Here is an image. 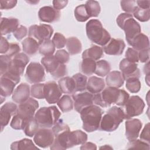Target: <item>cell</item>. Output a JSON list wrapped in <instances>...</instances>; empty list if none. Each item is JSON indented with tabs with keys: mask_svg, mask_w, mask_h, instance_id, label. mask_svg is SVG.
<instances>
[{
	"mask_svg": "<svg viewBox=\"0 0 150 150\" xmlns=\"http://www.w3.org/2000/svg\"><path fill=\"white\" fill-rule=\"evenodd\" d=\"M105 87V82L101 78L96 76L90 77L87 83L86 89L89 93L96 94L101 92Z\"/></svg>",
	"mask_w": 150,
	"mask_h": 150,
	"instance_id": "cell-25",
	"label": "cell"
},
{
	"mask_svg": "<svg viewBox=\"0 0 150 150\" xmlns=\"http://www.w3.org/2000/svg\"><path fill=\"white\" fill-rule=\"evenodd\" d=\"M130 46L133 47V49L137 51L146 49L149 48V41L148 37L140 33L132 40Z\"/></svg>",
	"mask_w": 150,
	"mask_h": 150,
	"instance_id": "cell-28",
	"label": "cell"
},
{
	"mask_svg": "<svg viewBox=\"0 0 150 150\" xmlns=\"http://www.w3.org/2000/svg\"><path fill=\"white\" fill-rule=\"evenodd\" d=\"M125 59L130 62L138 63L139 61L138 52L133 48H128L125 52Z\"/></svg>",
	"mask_w": 150,
	"mask_h": 150,
	"instance_id": "cell-51",
	"label": "cell"
},
{
	"mask_svg": "<svg viewBox=\"0 0 150 150\" xmlns=\"http://www.w3.org/2000/svg\"><path fill=\"white\" fill-rule=\"evenodd\" d=\"M44 94L45 98L49 104H55L60 99L62 92L59 85L55 81H51L45 84Z\"/></svg>",
	"mask_w": 150,
	"mask_h": 150,
	"instance_id": "cell-15",
	"label": "cell"
},
{
	"mask_svg": "<svg viewBox=\"0 0 150 150\" xmlns=\"http://www.w3.org/2000/svg\"><path fill=\"white\" fill-rule=\"evenodd\" d=\"M103 56V49L97 45H92L90 48L85 50L82 53V59H90L98 60Z\"/></svg>",
	"mask_w": 150,
	"mask_h": 150,
	"instance_id": "cell-30",
	"label": "cell"
},
{
	"mask_svg": "<svg viewBox=\"0 0 150 150\" xmlns=\"http://www.w3.org/2000/svg\"><path fill=\"white\" fill-rule=\"evenodd\" d=\"M41 63L47 73L54 72L59 66V62L56 59L54 55L45 56L41 59Z\"/></svg>",
	"mask_w": 150,
	"mask_h": 150,
	"instance_id": "cell-31",
	"label": "cell"
},
{
	"mask_svg": "<svg viewBox=\"0 0 150 150\" xmlns=\"http://www.w3.org/2000/svg\"><path fill=\"white\" fill-rule=\"evenodd\" d=\"M85 6L90 17H97L101 11V8L98 2L90 0L86 2Z\"/></svg>",
	"mask_w": 150,
	"mask_h": 150,
	"instance_id": "cell-39",
	"label": "cell"
},
{
	"mask_svg": "<svg viewBox=\"0 0 150 150\" xmlns=\"http://www.w3.org/2000/svg\"><path fill=\"white\" fill-rule=\"evenodd\" d=\"M133 15L140 22H147L150 18L149 9H142L137 6V9L133 13Z\"/></svg>",
	"mask_w": 150,
	"mask_h": 150,
	"instance_id": "cell-43",
	"label": "cell"
},
{
	"mask_svg": "<svg viewBox=\"0 0 150 150\" xmlns=\"http://www.w3.org/2000/svg\"><path fill=\"white\" fill-rule=\"evenodd\" d=\"M44 87H45V84L36 83V84H33L30 88L31 96L33 97L38 98V99L45 98Z\"/></svg>",
	"mask_w": 150,
	"mask_h": 150,
	"instance_id": "cell-44",
	"label": "cell"
},
{
	"mask_svg": "<svg viewBox=\"0 0 150 150\" xmlns=\"http://www.w3.org/2000/svg\"><path fill=\"white\" fill-rule=\"evenodd\" d=\"M23 51L29 56L35 54L39 49V43L33 38L28 37L22 42Z\"/></svg>",
	"mask_w": 150,
	"mask_h": 150,
	"instance_id": "cell-27",
	"label": "cell"
},
{
	"mask_svg": "<svg viewBox=\"0 0 150 150\" xmlns=\"http://www.w3.org/2000/svg\"><path fill=\"white\" fill-rule=\"evenodd\" d=\"M52 42L54 44L55 47L57 49H61L65 46L66 44V39L62 33L56 32L54 33L53 37Z\"/></svg>",
	"mask_w": 150,
	"mask_h": 150,
	"instance_id": "cell-48",
	"label": "cell"
},
{
	"mask_svg": "<svg viewBox=\"0 0 150 150\" xmlns=\"http://www.w3.org/2000/svg\"><path fill=\"white\" fill-rule=\"evenodd\" d=\"M21 51L20 46L18 44L15 43H11L9 45V48L7 53L5 54V55H7L8 56L12 58V57H14L17 54L19 53V52Z\"/></svg>",
	"mask_w": 150,
	"mask_h": 150,
	"instance_id": "cell-54",
	"label": "cell"
},
{
	"mask_svg": "<svg viewBox=\"0 0 150 150\" xmlns=\"http://www.w3.org/2000/svg\"><path fill=\"white\" fill-rule=\"evenodd\" d=\"M140 139L145 142L147 144H149L150 139H149V123H147L144 129H142L140 134Z\"/></svg>",
	"mask_w": 150,
	"mask_h": 150,
	"instance_id": "cell-55",
	"label": "cell"
},
{
	"mask_svg": "<svg viewBox=\"0 0 150 150\" xmlns=\"http://www.w3.org/2000/svg\"><path fill=\"white\" fill-rule=\"evenodd\" d=\"M125 47V44L122 39L111 38L103 49L107 54L119 56L122 54Z\"/></svg>",
	"mask_w": 150,
	"mask_h": 150,
	"instance_id": "cell-21",
	"label": "cell"
},
{
	"mask_svg": "<svg viewBox=\"0 0 150 150\" xmlns=\"http://www.w3.org/2000/svg\"><path fill=\"white\" fill-rule=\"evenodd\" d=\"M11 149L12 150L23 149H39L36 146L31 139L23 138L21 140L13 142L11 145Z\"/></svg>",
	"mask_w": 150,
	"mask_h": 150,
	"instance_id": "cell-33",
	"label": "cell"
},
{
	"mask_svg": "<svg viewBox=\"0 0 150 150\" xmlns=\"http://www.w3.org/2000/svg\"><path fill=\"white\" fill-rule=\"evenodd\" d=\"M54 139V135L52 129L42 128L39 129L33 137V141L38 146L46 148L52 145Z\"/></svg>",
	"mask_w": 150,
	"mask_h": 150,
	"instance_id": "cell-13",
	"label": "cell"
},
{
	"mask_svg": "<svg viewBox=\"0 0 150 150\" xmlns=\"http://www.w3.org/2000/svg\"><path fill=\"white\" fill-rule=\"evenodd\" d=\"M129 98V94L124 90L108 86L101 92L94 94L93 103L104 108L109 107L112 104L124 106Z\"/></svg>",
	"mask_w": 150,
	"mask_h": 150,
	"instance_id": "cell-1",
	"label": "cell"
},
{
	"mask_svg": "<svg viewBox=\"0 0 150 150\" xmlns=\"http://www.w3.org/2000/svg\"><path fill=\"white\" fill-rule=\"evenodd\" d=\"M139 61L141 63H146L149 60V48L142 50L138 52Z\"/></svg>",
	"mask_w": 150,
	"mask_h": 150,
	"instance_id": "cell-57",
	"label": "cell"
},
{
	"mask_svg": "<svg viewBox=\"0 0 150 150\" xmlns=\"http://www.w3.org/2000/svg\"><path fill=\"white\" fill-rule=\"evenodd\" d=\"M81 150H94L97 149V146L95 144L90 142H86L82 144L80 147Z\"/></svg>",
	"mask_w": 150,
	"mask_h": 150,
	"instance_id": "cell-60",
	"label": "cell"
},
{
	"mask_svg": "<svg viewBox=\"0 0 150 150\" xmlns=\"http://www.w3.org/2000/svg\"><path fill=\"white\" fill-rule=\"evenodd\" d=\"M10 43L7 39L3 36L1 38V45H0V53L6 54L9 50Z\"/></svg>",
	"mask_w": 150,
	"mask_h": 150,
	"instance_id": "cell-58",
	"label": "cell"
},
{
	"mask_svg": "<svg viewBox=\"0 0 150 150\" xmlns=\"http://www.w3.org/2000/svg\"><path fill=\"white\" fill-rule=\"evenodd\" d=\"M17 1L9 0V1H4L1 0L0 1L1 9H11L14 8L17 4Z\"/></svg>",
	"mask_w": 150,
	"mask_h": 150,
	"instance_id": "cell-56",
	"label": "cell"
},
{
	"mask_svg": "<svg viewBox=\"0 0 150 150\" xmlns=\"http://www.w3.org/2000/svg\"><path fill=\"white\" fill-rule=\"evenodd\" d=\"M122 108L125 116V119L129 120L132 117L141 115L145 107L143 100L138 96H132L129 97Z\"/></svg>",
	"mask_w": 150,
	"mask_h": 150,
	"instance_id": "cell-8",
	"label": "cell"
},
{
	"mask_svg": "<svg viewBox=\"0 0 150 150\" xmlns=\"http://www.w3.org/2000/svg\"><path fill=\"white\" fill-rule=\"evenodd\" d=\"M53 8L56 9L60 10L64 8L68 4V1H53Z\"/></svg>",
	"mask_w": 150,
	"mask_h": 150,
	"instance_id": "cell-59",
	"label": "cell"
},
{
	"mask_svg": "<svg viewBox=\"0 0 150 150\" xmlns=\"http://www.w3.org/2000/svg\"><path fill=\"white\" fill-rule=\"evenodd\" d=\"M74 15L76 20L80 22H84L90 18L84 4L77 6L74 9Z\"/></svg>",
	"mask_w": 150,
	"mask_h": 150,
	"instance_id": "cell-40",
	"label": "cell"
},
{
	"mask_svg": "<svg viewBox=\"0 0 150 150\" xmlns=\"http://www.w3.org/2000/svg\"><path fill=\"white\" fill-rule=\"evenodd\" d=\"M125 136L129 141L137 139L142 128V122L137 118L129 119L125 123Z\"/></svg>",
	"mask_w": 150,
	"mask_h": 150,
	"instance_id": "cell-20",
	"label": "cell"
},
{
	"mask_svg": "<svg viewBox=\"0 0 150 150\" xmlns=\"http://www.w3.org/2000/svg\"><path fill=\"white\" fill-rule=\"evenodd\" d=\"M27 120L24 119L23 118L21 117L18 114H15L11 122L10 125L11 127L16 130H21L23 129L26 121Z\"/></svg>",
	"mask_w": 150,
	"mask_h": 150,
	"instance_id": "cell-46",
	"label": "cell"
},
{
	"mask_svg": "<svg viewBox=\"0 0 150 150\" xmlns=\"http://www.w3.org/2000/svg\"><path fill=\"white\" fill-rule=\"evenodd\" d=\"M80 113L83 121V129L84 131L92 132L99 128L104 113L100 107L93 104L83 108Z\"/></svg>",
	"mask_w": 150,
	"mask_h": 150,
	"instance_id": "cell-2",
	"label": "cell"
},
{
	"mask_svg": "<svg viewBox=\"0 0 150 150\" xmlns=\"http://www.w3.org/2000/svg\"><path fill=\"white\" fill-rule=\"evenodd\" d=\"M19 21L15 18H1V34L2 36L14 32L18 28Z\"/></svg>",
	"mask_w": 150,
	"mask_h": 150,
	"instance_id": "cell-23",
	"label": "cell"
},
{
	"mask_svg": "<svg viewBox=\"0 0 150 150\" xmlns=\"http://www.w3.org/2000/svg\"><path fill=\"white\" fill-rule=\"evenodd\" d=\"M54 135L53 143L50 145V149H66L67 148L68 137L70 132L69 126L63 122H57L52 127Z\"/></svg>",
	"mask_w": 150,
	"mask_h": 150,
	"instance_id": "cell-7",
	"label": "cell"
},
{
	"mask_svg": "<svg viewBox=\"0 0 150 150\" xmlns=\"http://www.w3.org/2000/svg\"><path fill=\"white\" fill-rule=\"evenodd\" d=\"M116 22L118 26L124 30L126 40L129 45L135 36L141 33V26L133 18L132 14L121 13L117 16Z\"/></svg>",
	"mask_w": 150,
	"mask_h": 150,
	"instance_id": "cell-4",
	"label": "cell"
},
{
	"mask_svg": "<svg viewBox=\"0 0 150 150\" xmlns=\"http://www.w3.org/2000/svg\"><path fill=\"white\" fill-rule=\"evenodd\" d=\"M136 4L138 7L142 8V9H149V5H150V1L146 0V1H136Z\"/></svg>",
	"mask_w": 150,
	"mask_h": 150,
	"instance_id": "cell-61",
	"label": "cell"
},
{
	"mask_svg": "<svg viewBox=\"0 0 150 150\" xmlns=\"http://www.w3.org/2000/svg\"><path fill=\"white\" fill-rule=\"evenodd\" d=\"M54 56L60 64H65L69 62L70 60L69 53L65 50L61 49L56 51Z\"/></svg>",
	"mask_w": 150,
	"mask_h": 150,
	"instance_id": "cell-50",
	"label": "cell"
},
{
	"mask_svg": "<svg viewBox=\"0 0 150 150\" xmlns=\"http://www.w3.org/2000/svg\"><path fill=\"white\" fill-rule=\"evenodd\" d=\"M50 74L53 78L56 79H61L64 76L67 74V70L66 66L64 64H60L58 68Z\"/></svg>",
	"mask_w": 150,
	"mask_h": 150,
	"instance_id": "cell-52",
	"label": "cell"
},
{
	"mask_svg": "<svg viewBox=\"0 0 150 150\" xmlns=\"http://www.w3.org/2000/svg\"><path fill=\"white\" fill-rule=\"evenodd\" d=\"M25 76L30 83L36 84L42 82L45 80L44 67L39 63L31 62L26 68Z\"/></svg>",
	"mask_w": 150,
	"mask_h": 150,
	"instance_id": "cell-11",
	"label": "cell"
},
{
	"mask_svg": "<svg viewBox=\"0 0 150 150\" xmlns=\"http://www.w3.org/2000/svg\"><path fill=\"white\" fill-rule=\"evenodd\" d=\"M18 107L16 104L12 102H8L4 104L0 109V122L1 131L4 127L6 126L12 116L17 114Z\"/></svg>",
	"mask_w": 150,
	"mask_h": 150,
	"instance_id": "cell-18",
	"label": "cell"
},
{
	"mask_svg": "<svg viewBox=\"0 0 150 150\" xmlns=\"http://www.w3.org/2000/svg\"><path fill=\"white\" fill-rule=\"evenodd\" d=\"M55 51V46L52 40H47L43 42L39 46V52L40 54L45 56L53 55Z\"/></svg>",
	"mask_w": 150,
	"mask_h": 150,
	"instance_id": "cell-41",
	"label": "cell"
},
{
	"mask_svg": "<svg viewBox=\"0 0 150 150\" xmlns=\"http://www.w3.org/2000/svg\"><path fill=\"white\" fill-rule=\"evenodd\" d=\"M30 89L29 84L22 83L20 84L13 91L12 98L14 102L21 104L29 98Z\"/></svg>",
	"mask_w": 150,
	"mask_h": 150,
	"instance_id": "cell-22",
	"label": "cell"
},
{
	"mask_svg": "<svg viewBox=\"0 0 150 150\" xmlns=\"http://www.w3.org/2000/svg\"><path fill=\"white\" fill-rule=\"evenodd\" d=\"M120 5L122 9L127 13H133L137 8L136 1L134 0H127L121 1Z\"/></svg>",
	"mask_w": 150,
	"mask_h": 150,
	"instance_id": "cell-47",
	"label": "cell"
},
{
	"mask_svg": "<svg viewBox=\"0 0 150 150\" xmlns=\"http://www.w3.org/2000/svg\"><path fill=\"white\" fill-rule=\"evenodd\" d=\"M74 108L76 111L80 112L81 111L91 105L93 104L94 94L89 92H83L73 94Z\"/></svg>",
	"mask_w": 150,
	"mask_h": 150,
	"instance_id": "cell-17",
	"label": "cell"
},
{
	"mask_svg": "<svg viewBox=\"0 0 150 150\" xmlns=\"http://www.w3.org/2000/svg\"><path fill=\"white\" fill-rule=\"evenodd\" d=\"M127 149H141L149 150V144L141 139H134L129 141L127 144Z\"/></svg>",
	"mask_w": 150,
	"mask_h": 150,
	"instance_id": "cell-45",
	"label": "cell"
},
{
	"mask_svg": "<svg viewBox=\"0 0 150 150\" xmlns=\"http://www.w3.org/2000/svg\"><path fill=\"white\" fill-rule=\"evenodd\" d=\"M39 127V125L35 117H33L26 120L23 130L26 135L29 137H32L38 131Z\"/></svg>",
	"mask_w": 150,
	"mask_h": 150,
	"instance_id": "cell-36",
	"label": "cell"
},
{
	"mask_svg": "<svg viewBox=\"0 0 150 150\" xmlns=\"http://www.w3.org/2000/svg\"><path fill=\"white\" fill-rule=\"evenodd\" d=\"M72 78L75 84V93L81 92L86 89L87 78L85 75L78 73L74 74Z\"/></svg>",
	"mask_w": 150,
	"mask_h": 150,
	"instance_id": "cell-35",
	"label": "cell"
},
{
	"mask_svg": "<svg viewBox=\"0 0 150 150\" xmlns=\"http://www.w3.org/2000/svg\"><path fill=\"white\" fill-rule=\"evenodd\" d=\"M100 149H112V148L111 146H110V145H105L100 147Z\"/></svg>",
	"mask_w": 150,
	"mask_h": 150,
	"instance_id": "cell-63",
	"label": "cell"
},
{
	"mask_svg": "<svg viewBox=\"0 0 150 150\" xmlns=\"http://www.w3.org/2000/svg\"><path fill=\"white\" fill-rule=\"evenodd\" d=\"M29 62V57L24 53H19L12 59L9 69L7 71L14 75L21 76L26 66Z\"/></svg>",
	"mask_w": 150,
	"mask_h": 150,
	"instance_id": "cell-12",
	"label": "cell"
},
{
	"mask_svg": "<svg viewBox=\"0 0 150 150\" xmlns=\"http://www.w3.org/2000/svg\"><path fill=\"white\" fill-rule=\"evenodd\" d=\"M144 72L146 75H149V62H146V64L144 67Z\"/></svg>",
	"mask_w": 150,
	"mask_h": 150,
	"instance_id": "cell-62",
	"label": "cell"
},
{
	"mask_svg": "<svg viewBox=\"0 0 150 150\" xmlns=\"http://www.w3.org/2000/svg\"><path fill=\"white\" fill-rule=\"evenodd\" d=\"M66 48L71 55L77 54L81 52L82 45L80 40L76 37H70L66 39Z\"/></svg>",
	"mask_w": 150,
	"mask_h": 150,
	"instance_id": "cell-32",
	"label": "cell"
},
{
	"mask_svg": "<svg viewBox=\"0 0 150 150\" xmlns=\"http://www.w3.org/2000/svg\"><path fill=\"white\" fill-rule=\"evenodd\" d=\"M13 33V36L16 38V39L18 40H20L27 35L28 29L26 26L21 25L16 29V30Z\"/></svg>",
	"mask_w": 150,
	"mask_h": 150,
	"instance_id": "cell-53",
	"label": "cell"
},
{
	"mask_svg": "<svg viewBox=\"0 0 150 150\" xmlns=\"http://www.w3.org/2000/svg\"><path fill=\"white\" fill-rule=\"evenodd\" d=\"M61 113L58 108L53 105L39 108L35 114V118L41 128H49L59 121Z\"/></svg>",
	"mask_w": 150,
	"mask_h": 150,
	"instance_id": "cell-6",
	"label": "cell"
},
{
	"mask_svg": "<svg viewBox=\"0 0 150 150\" xmlns=\"http://www.w3.org/2000/svg\"><path fill=\"white\" fill-rule=\"evenodd\" d=\"M124 119L125 116L122 109L117 106H113L109 108L107 113L102 117L100 129L107 132L114 131Z\"/></svg>",
	"mask_w": 150,
	"mask_h": 150,
	"instance_id": "cell-5",
	"label": "cell"
},
{
	"mask_svg": "<svg viewBox=\"0 0 150 150\" xmlns=\"http://www.w3.org/2000/svg\"><path fill=\"white\" fill-rule=\"evenodd\" d=\"M57 105L63 112H67L73 108V101L70 96H63L57 102Z\"/></svg>",
	"mask_w": 150,
	"mask_h": 150,
	"instance_id": "cell-37",
	"label": "cell"
},
{
	"mask_svg": "<svg viewBox=\"0 0 150 150\" xmlns=\"http://www.w3.org/2000/svg\"><path fill=\"white\" fill-rule=\"evenodd\" d=\"M86 30L88 38L91 42L102 46L106 45L111 38L108 32L103 28L98 19H90L88 21Z\"/></svg>",
	"mask_w": 150,
	"mask_h": 150,
	"instance_id": "cell-3",
	"label": "cell"
},
{
	"mask_svg": "<svg viewBox=\"0 0 150 150\" xmlns=\"http://www.w3.org/2000/svg\"><path fill=\"white\" fill-rule=\"evenodd\" d=\"M21 76L14 75L6 71L1 76V97H6L11 95L14 91L16 85L20 81Z\"/></svg>",
	"mask_w": 150,
	"mask_h": 150,
	"instance_id": "cell-9",
	"label": "cell"
},
{
	"mask_svg": "<svg viewBox=\"0 0 150 150\" xmlns=\"http://www.w3.org/2000/svg\"><path fill=\"white\" fill-rule=\"evenodd\" d=\"M96 62L90 59H84L80 64V71L86 75H92L96 70Z\"/></svg>",
	"mask_w": 150,
	"mask_h": 150,
	"instance_id": "cell-34",
	"label": "cell"
},
{
	"mask_svg": "<svg viewBox=\"0 0 150 150\" xmlns=\"http://www.w3.org/2000/svg\"><path fill=\"white\" fill-rule=\"evenodd\" d=\"M87 135L81 130L70 131L68 137L67 148L83 144L87 141Z\"/></svg>",
	"mask_w": 150,
	"mask_h": 150,
	"instance_id": "cell-24",
	"label": "cell"
},
{
	"mask_svg": "<svg viewBox=\"0 0 150 150\" xmlns=\"http://www.w3.org/2000/svg\"><path fill=\"white\" fill-rule=\"evenodd\" d=\"M137 66V63L130 62L125 58L120 62L119 67L124 80L134 77L139 79L141 77V72Z\"/></svg>",
	"mask_w": 150,
	"mask_h": 150,
	"instance_id": "cell-16",
	"label": "cell"
},
{
	"mask_svg": "<svg viewBox=\"0 0 150 150\" xmlns=\"http://www.w3.org/2000/svg\"><path fill=\"white\" fill-rule=\"evenodd\" d=\"M127 89L132 93H136L139 91L141 84L138 78H129L126 80L125 84Z\"/></svg>",
	"mask_w": 150,
	"mask_h": 150,
	"instance_id": "cell-42",
	"label": "cell"
},
{
	"mask_svg": "<svg viewBox=\"0 0 150 150\" xmlns=\"http://www.w3.org/2000/svg\"><path fill=\"white\" fill-rule=\"evenodd\" d=\"M111 70L110 63L105 60H100L96 62L94 73L100 77L107 76Z\"/></svg>",
	"mask_w": 150,
	"mask_h": 150,
	"instance_id": "cell-38",
	"label": "cell"
},
{
	"mask_svg": "<svg viewBox=\"0 0 150 150\" xmlns=\"http://www.w3.org/2000/svg\"><path fill=\"white\" fill-rule=\"evenodd\" d=\"M105 81L107 85L109 87L120 88L124 84V79L121 72L119 71H112L107 75Z\"/></svg>",
	"mask_w": 150,
	"mask_h": 150,
	"instance_id": "cell-26",
	"label": "cell"
},
{
	"mask_svg": "<svg viewBox=\"0 0 150 150\" xmlns=\"http://www.w3.org/2000/svg\"><path fill=\"white\" fill-rule=\"evenodd\" d=\"M39 107V103L35 99L29 97L26 101L19 104L17 114L25 120L33 118Z\"/></svg>",
	"mask_w": 150,
	"mask_h": 150,
	"instance_id": "cell-14",
	"label": "cell"
},
{
	"mask_svg": "<svg viewBox=\"0 0 150 150\" xmlns=\"http://www.w3.org/2000/svg\"><path fill=\"white\" fill-rule=\"evenodd\" d=\"M58 85L63 93L64 94H74L75 93V84L73 79L70 77H64L58 81Z\"/></svg>",
	"mask_w": 150,
	"mask_h": 150,
	"instance_id": "cell-29",
	"label": "cell"
},
{
	"mask_svg": "<svg viewBox=\"0 0 150 150\" xmlns=\"http://www.w3.org/2000/svg\"><path fill=\"white\" fill-rule=\"evenodd\" d=\"M11 61H12L11 57L8 56L7 55L5 54V55L0 56V63H1L0 74L1 76H2L8 71Z\"/></svg>",
	"mask_w": 150,
	"mask_h": 150,
	"instance_id": "cell-49",
	"label": "cell"
},
{
	"mask_svg": "<svg viewBox=\"0 0 150 150\" xmlns=\"http://www.w3.org/2000/svg\"><path fill=\"white\" fill-rule=\"evenodd\" d=\"M53 33V28L47 24L33 25L29 27L28 32L29 37L37 40L39 45L46 40H50Z\"/></svg>",
	"mask_w": 150,
	"mask_h": 150,
	"instance_id": "cell-10",
	"label": "cell"
},
{
	"mask_svg": "<svg viewBox=\"0 0 150 150\" xmlns=\"http://www.w3.org/2000/svg\"><path fill=\"white\" fill-rule=\"evenodd\" d=\"M38 17L40 21L46 23H53L59 21L60 12L51 6H45L40 8Z\"/></svg>",
	"mask_w": 150,
	"mask_h": 150,
	"instance_id": "cell-19",
	"label": "cell"
}]
</instances>
